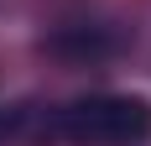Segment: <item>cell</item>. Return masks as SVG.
<instances>
[{"label":"cell","mask_w":151,"mask_h":146,"mask_svg":"<svg viewBox=\"0 0 151 146\" xmlns=\"http://www.w3.org/2000/svg\"><path fill=\"white\" fill-rule=\"evenodd\" d=\"M47 47L58 58H68V63H94V58H109L115 52V37L104 26H63Z\"/></svg>","instance_id":"7a4b0ae2"},{"label":"cell","mask_w":151,"mask_h":146,"mask_svg":"<svg viewBox=\"0 0 151 146\" xmlns=\"http://www.w3.org/2000/svg\"><path fill=\"white\" fill-rule=\"evenodd\" d=\"M42 136L68 146H146L151 104L141 94H83L42 115Z\"/></svg>","instance_id":"6da1fadb"}]
</instances>
